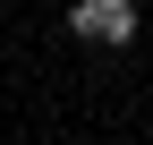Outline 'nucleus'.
Returning a JSON list of instances; mask_svg holds the SVG:
<instances>
[{"label":"nucleus","instance_id":"obj_1","mask_svg":"<svg viewBox=\"0 0 153 145\" xmlns=\"http://www.w3.org/2000/svg\"><path fill=\"white\" fill-rule=\"evenodd\" d=\"M68 34H76V43L119 51L128 34H136V0H76V9H68Z\"/></svg>","mask_w":153,"mask_h":145}]
</instances>
